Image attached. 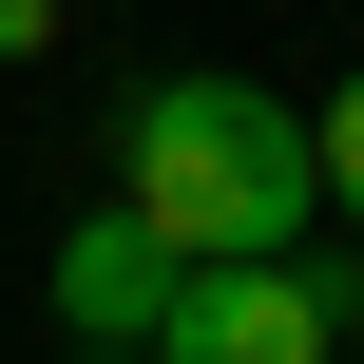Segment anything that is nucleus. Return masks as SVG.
I'll list each match as a JSON object with an SVG mask.
<instances>
[{
    "label": "nucleus",
    "mask_w": 364,
    "mask_h": 364,
    "mask_svg": "<svg viewBox=\"0 0 364 364\" xmlns=\"http://www.w3.org/2000/svg\"><path fill=\"white\" fill-rule=\"evenodd\" d=\"M115 211L173 250V269H288L326 230V173H307V96L269 77H134L115 96Z\"/></svg>",
    "instance_id": "obj_1"
},
{
    "label": "nucleus",
    "mask_w": 364,
    "mask_h": 364,
    "mask_svg": "<svg viewBox=\"0 0 364 364\" xmlns=\"http://www.w3.org/2000/svg\"><path fill=\"white\" fill-rule=\"evenodd\" d=\"M134 364H346V269H173Z\"/></svg>",
    "instance_id": "obj_2"
},
{
    "label": "nucleus",
    "mask_w": 364,
    "mask_h": 364,
    "mask_svg": "<svg viewBox=\"0 0 364 364\" xmlns=\"http://www.w3.org/2000/svg\"><path fill=\"white\" fill-rule=\"evenodd\" d=\"M38 307H58V346H154V307H173V250L96 192L77 230H58V269H38Z\"/></svg>",
    "instance_id": "obj_3"
},
{
    "label": "nucleus",
    "mask_w": 364,
    "mask_h": 364,
    "mask_svg": "<svg viewBox=\"0 0 364 364\" xmlns=\"http://www.w3.org/2000/svg\"><path fill=\"white\" fill-rule=\"evenodd\" d=\"M307 173H326V211L364 230V58L326 77V96H307Z\"/></svg>",
    "instance_id": "obj_4"
},
{
    "label": "nucleus",
    "mask_w": 364,
    "mask_h": 364,
    "mask_svg": "<svg viewBox=\"0 0 364 364\" xmlns=\"http://www.w3.org/2000/svg\"><path fill=\"white\" fill-rule=\"evenodd\" d=\"M38 38H58V0H0V58H38Z\"/></svg>",
    "instance_id": "obj_5"
},
{
    "label": "nucleus",
    "mask_w": 364,
    "mask_h": 364,
    "mask_svg": "<svg viewBox=\"0 0 364 364\" xmlns=\"http://www.w3.org/2000/svg\"><path fill=\"white\" fill-rule=\"evenodd\" d=\"M346 364H364V269H346Z\"/></svg>",
    "instance_id": "obj_6"
},
{
    "label": "nucleus",
    "mask_w": 364,
    "mask_h": 364,
    "mask_svg": "<svg viewBox=\"0 0 364 364\" xmlns=\"http://www.w3.org/2000/svg\"><path fill=\"white\" fill-rule=\"evenodd\" d=\"M58 364H134V346H58Z\"/></svg>",
    "instance_id": "obj_7"
}]
</instances>
